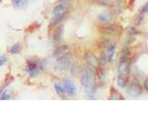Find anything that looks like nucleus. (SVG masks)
I'll list each match as a JSON object with an SVG mask.
<instances>
[{
    "mask_svg": "<svg viewBox=\"0 0 148 139\" xmlns=\"http://www.w3.org/2000/svg\"><path fill=\"white\" fill-rule=\"evenodd\" d=\"M82 85L84 87L86 95L92 98L95 96L96 89V82H95V73L90 68H84L82 71Z\"/></svg>",
    "mask_w": 148,
    "mask_h": 139,
    "instance_id": "1",
    "label": "nucleus"
},
{
    "mask_svg": "<svg viewBox=\"0 0 148 139\" xmlns=\"http://www.w3.org/2000/svg\"><path fill=\"white\" fill-rule=\"evenodd\" d=\"M130 73H131V61L126 56H123L120 59L118 67V85L120 88H125L128 85Z\"/></svg>",
    "mask_w": 148,
    "mask_h": 139,
    "instance_id": "2",
    "label": "nucleus"
},
{
    "mask_svg": "<svg viewBox=\"0 0 148 139\" xmlns=\"http://www.w3.org/2000/svg\"><path fill=\"white\" fill-rule=\"evenodd\" d=\"M127 93L132 97H139L143 93V87L137 81H133L127 88Z\"/></svg>",
    "mask_w": 148,
    "mask_h": 139,
    "instance_id": "3",
    "label": "nucleus"
},
{
    "mask_svg": "<svg viewBox=\"0 0 148 139\" xmlns=\"http://www.w3.org/2000/svg\"><path fill=\"white\" fill-rule=\"evenodd\" d=\"M71 60H72V55L69 53H65L58 58V66L63 70H67L71 67Z\"/></svg>",
    "mask_w": 148,
    "mask_h": 139,
    "instance_id": "4",
    "label": "nucleus"
},
{
    "mask_svg": "<svg viewBox=\"0 0 148 139\" xmlns=\"http://www.w3.org/2000/svg\"><path fill=\"white\" fill-rule=\"evenodd\" d=\"M66 12H67V8L65 5L60 4L58 6L56 7L54 9V15L56 17V22H58L60 20H62V18L64 17Z\"/></svg>",
    "mask_w": 148,
    "mask_h": 139,
    "instance_id": "5",
    "label": "nucleus"
},
{
    "mask_svg": "<svg viewBox=\"0 0 148 139\" xmlns=\"http://www.w3.org/2000/svg\"><path fill=\"white\" fill-rule=\"evenodd\" d=\"M63 87L65 92H67V94L69 96H74L76 93V86L73 83V82L69 79H66L63 82Z\"/></svg>",
    "mask_w": 148,
    "mask_h": 139,
    "instance_id": "6",
    "label": "nucleus"
},
{
    "mask_svg": "<svg viewBox=\"0 0 148 139\" xmlns=\"http://www.w3.org/2000/svg\"><path fill=\"white\" fill-rule=\"evenodd\" d=\"M26 71L29 72L31 77H35L39 72V66L36 62H32V61H28L27 63V67H26Z\"/></svg>",
    "mask_w": 148,
    "mask_h": 139,
    "instance_id": "7",
    "label": "nucleus"
},
{
    "mask_svg": "<svg viewBox=\"0 0 148 139\" xmlns=\"http://www.w3.org/2000/svg\"><path fill=\"white\" fill-rule=\"evenodd\" d=\"M85 60L87 61V63L90 65L91 67L92 68H97L99 65V61L98 59L96 58L95 56L91 53V52H87L85 55Z\"/></svg>",
    "mask_w": 148,
    "mask_h": 139,
    "instance_id": "8",
    "label": "nucleus"
},
{
    "mask_svg": "<svg viewBox=\"0 0 148 139\" xmlns=\"http://www.w3.org/2000/svg\"><path fill=\"white\" fill-rule=\"evenodd\" d=\"M116 52V44H112L108 46V51L105 54V58H106V62H110L111 60L113 59V57Z\"/></svg>",
    "mask_w": 148,
    "mask_h": 139,
    "instance_id": "9",
    "label": "nucleus"
},
{
    "mask_svg": "<svg viewBox=\"0 0 148 139\" xmlns=\"http://www.w3.org/2000/svg\"><path fill=\"white\" fill-rule=\"evenodd\" d=\"M97 19H98V21L101 22V23H104V24H106V23H108L110 22L111 19H112V16H111L110 12L108 11H104L100 13L98 17H97Z\"/></svg>",
    "mask_w": 148,
    "mask_h": 139,
    "instance_id": "10",
    "label": "nucleus"
},
{
    "mask_svg": "<svg viewBox=\"0 0 148 139\" xmlns=\"http://www.w3.org/2000/svg\"><path fill=\"white\" fill-rule=\"evenodd\" d=\"M62 34H63V27L59 26L57 28V30L54 32V41L57 42V43H59L62 40Z\"/></svg>",
    "mask_w": 148,
    "mask_h": 139,
    "instance_id": "11",
    "label": "nucleus"
},
{
    "mask_svg": "<svg viewBox=\"0 0 148 139\" xmlns=\"http://www.w3.org/2000/svg\"><path fill=\"white\" fill-rule=\"evenodd\" d=\"M68 46L67 45H61V46H58V47L55 50V52H54V56L55 57H60L61 55L65 54V53H67L68 52Z\"/></svg>",
    "mask_w": 148,
    "mask_h": 139,
    "instance_id": "12",
    "label": "nucleus"
},
{
    "mask_svg": "<svg viewBox=\"0 0 148 139\" xmlns=\"http://www.w3.org/2000/svg\"><path fill=\"white\" fill-rule=\"evenodd\" d=\"M110 99H124V98H123V96L120 95L117 90H115L114 88H111Z\"/></svg>",
    "mask_w": 148,
    "mask_h": 139,
    "instance_id": "13",
    "label": "nucleus"
},
{
    "mask_svg": "<svg viewBox=\"0 0 148 139\" xmlns=\"http://www.w3.org/2000/svg\"><path fill=\"white\" fill-rule=\"evenodd\" d=\"M55 89H56V91H57V93L58 95H60V96H62L64 93H65V90H64V87L63 86H61L59 85L58 83H55Z\"/></svg>",
    "mask_w": 148,
    "mask_h": 139,
    "instance_id": "14",
    "label": "nucleus"
},
{
    "mask_svg": "<svg viewBox=\"0 0 148 139\" xmlns=\"http://www.w3.org/2000/svg\"><path fill=\"white\" fill-rule=\"evenodd\" d=\"M21 47L20 44H15L14 45H12V47L10 49V53L11 54H18L21 51Z\"/></svg>",
    "mask_w": 148,
    "mask_h": 139,
    "instance_id": "15",
    "label": "nucleus"
},
{
    "mask_svg": "<svg viewBox=\"0 0 148 139\" xmlns=\"http://www.w3.org/2000/svg\"><path fill=\"white\" fill-rule=\"evenodd\" d=\"M9 98H10V93H9L8 90H5L2 95H1V99L3 100H8Z\"/></svg>",
    "mask_w": 148,
    "mask_h": 139,
    "instance_id": "16",
    "label": "nucleus"
},
{
    "mask_svg": "<svg viewBox=\"0 0 148 139\" xmlns=\"http://www.w3.org/2000/svg\"><path fill=\"white\" fill-rule=\"evenodd\" d=\"M14 4H15V6L17 7H21L23 3H24V0H13Z\"/></svg>",
    "mask_w": 148,
    "mask_h": 139,
    "instance_id": "17",
    "label": "nucleus"
},
{
    "mask_svg": "<svg viewBox=\"0 0 148 139\" xmlns=\"http://www.w3.org/2000/svg\"><path fill=\"white\" fill-rule=\"evenodd\" d=\"M7 62V58L5 56H0V66H3Z\"/></svg>",
    "mask_w": 148,
    "mask_h": 139,
    "instance_id": "18",
    "label": "nucleus"
},
{
    "mask_svg": "<svg viewBox=\"0 0 148 139\" xmlns=\"http://www.w3.org/2000/svg\"><path fill=\"white\" fill-rule=\"evenodd\" d=\"M146 12H148V2L141 9V13H146Z\"/></svg>",
    "mask_w": 148,
    "mask_h": 139,
    "instance_id": "19",
    "label": "nucleus"
},
{
    "mask_svg": "<svg viewBox=\"0 0 148 139\" xmlns=\"http://www.w3.org/2000/svg\"><path fill=\"white\" fill-rule=\"evenodd\" d=\"M97 3L103 4V5H108L109 4V0H95Z\"/></svg>",
    "mask_w": 148,
    "mask_h": 139,
    "instance_id": "20",
    "label": "nucleus"
},
{
    "mask_svg": "<svg viewBox=\"0 0 148 139\" xmlns=\"http://www.w3.org/2000/svg\"><path fill=\"white\" fill-rule=\"evenodd\" d=\"M143 86H145V90L148 91V78L146 79V80L145 81V83H143Z\"/></svg>",
    "mask_w": 148,
    "mask_h": 139,
    "instance_id": "21",
    "label": "nucleus"
},
{
    "mask_svg": "<svg viewBox=\"0 0 148 139\" xmlns=\"http://www.w3.org/2000/svg\"><path fill=\"white\" fill-rule=\"evenodd\" d=\"M69 0H59V2H61V3H64V2H68Z\"/></svg>",
    "mask_w": 148,
    "mask_h": 139,
    "instance_id": "22",
    "label": "nucleus"
}]
</instances>
